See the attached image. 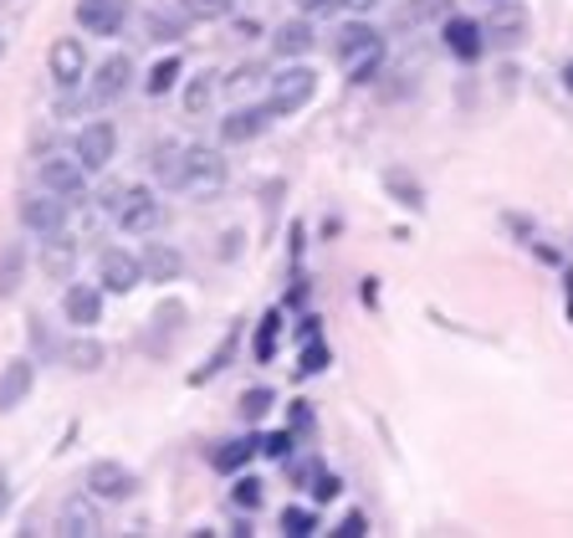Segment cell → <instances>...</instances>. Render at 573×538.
Instances as JSON below:
<instances>
[{"mask_svg":"<svg viewBox=\"0 0 573 538\" xmlns=\"http://www.w3.org/2000/svg\"><path fill=\"white\" fill-rule=\"evenodd\" d=\"M262 457H272V461L293 457V430H277V436H267V441H262Z\"/></svg>","mask_w":573,"mask_h":538,"instance_id":"f35d334b","label":"cell"},{"mask_svg":"<svg viewBox=\"0 0 573 538\" xmlns=\"http://www.w3.org/2000/svg\"><path fill=\"white\" fill-rule=\"evenodd\" d=\"M334 57L344 62V78L354 82V88H364V82H374L385 72L389 41H385V31H374L369 21H348L334 37Z\"/></svg>","mask_w":573,"mask_h":538,"instance_id":"6da1fadb","label":"cell"},{"mask_svg":"<svg viewBox=\"0 0 573 538\" xmlns=\"http://www.w3.org/2000/svg\"><path fill=\"white\" fill-rule=\"evenodd\" d=\"M16 215H21V226H27L31 236H57V231H68V201L52 195V190H31V195H21Z\"/></svg>","mask_w":573,"mask_h":538,"instance_id":"5b68a950","label":"cell"},{"mask_svg":"<svg viewBox=\"0 0 573 538\" xmlns=\"http://www.w3.org/2000/svg\"><path fill=\"white\" fill-rule=\"evenodd\" d=\"M0 57H6V27H0Z\"/></svg>","mask_w":573,"mask_h":538,"instance_id":"7dc6e473","label":"cell"},{"mask_svg":"<svg viewBox=\"0 0 573 538\" xmlns=\"http://www.w3.org/2000/svg\"><path fill=\"white\" fill-rule=\"evenodd\" d=\"M272 405H277V395H272L267 385H252V390L241 395V420H246V426H256V420L267 416Z\"/></svg>","mask_w":573,"mask_h":538,"instance_id":"1f68e13d","label":"cell"},{"mask_svg":"<svg viewBox=\"0 0 573 538\" xmlns=\"http://www.w3.org/2000/svg\"><path fill=\"white\" fill-rule=\"evenodd\" d=\"M62 359H68V369H78V375H98V369L108 364V349L98 344V338H88V328H78V338L62 349Z\"/></svg>","mask_w":573,"mask_h":538,"instance_id":"7402d4cb","label":"cell"},{"mask_svg":"<svg viewBox=\"0 0 573 538\" xmlns=\"http://www.w3.org/2000/svg\"><path fill=\"white\" fill-rule=\"evenodd\" d=\"M344 493V477L338 471H313V503H334Z\"/></svg>","mask_w":573,"mask_h":538,"instance_id":"74e56055","label":"cell"},{"mask_svg":"<svg viewBox=\"0 0 573 538\" xmlns=\"http://www.w3.org/2000/svg\"><path fill=\"white\" fill-rule=\"evenodd\" d=\"M62 313H68L72 328H93V323L103 318V287H93V283H72L68 293H62Z\"/></svg>","mask_w":573,"mask_h":538,"instance_id":"d6986e66","label":"cell"},{"mask_svg":"<svg viewBox=\"0 0 573 538\" xmlns=\"http://www.w3.org/2000/svg\"><path fill=\"white\" fill-rule=\"evenodd\" d=\"M563 88L573 93V57H569V68H563Z\"/></svg>","mask_w":573,"mask_h":538,"instance_id":"f6af8a7d","label":"cell"},{"mask_svg":"<svg viewBox=\"0 0 573 538\" xmlns=\"http://www.w3.org/2000/svg\"><path fill=\"white\" fill-rule=\"evenodd\" d=\"M282 534H287V538L318 534V512H313V508H282Z\"/></svg>","mask_w":573,"mask_h":538,"instance_id":"d6a6232c","label":"cell"},{"mask_svg":"<svg viewBox=\"0 0 573 538\" xmlns=\"http://www.w3.org/2000/svg\"><path fill=\"white\" fill-rule=\"evenodd\" d=\"M487 6H507V0H487Z\"/></svg>","mask_w":573,"mask_h":538,"instance_id":"c3c4849f","label":"cell"},{"mask_svg":"<svg viewBox=\"0 0 573 538\" xmlns=\"http://www.w3.org/2000/svg\"><path fill=\"white\" fill-rule=\"evenodd\" d=\"M563 283H569V323H573V272H569V277H563Z\"/></svg>","mask_w":573,"mask_h":538,"instance_id":"bcb514c9","label":"cell"},{"mask_svg":"<svg viewBox=\"0 0 573 538\" xmlns=\"http://www.w3.org/2000/svg\"><path fill=\"white\" fill-rule=\"evenodd\" d=\"M27 323H31V328H27V334H31V349H37V354H41V364H47V359H52V354H57V338H52V328L41 323V313H37V318H27Z\"/></svg>","mask_w":573,"mask_h":538,"instance_id":"8d00e7d4","label":"cell"},{"mask_svg":"<svg viewBox=\"0 0 573 538\" xmlns=\"http://www.w3.org/2000/svg\"><path fill=\"white\" fill-rule=\"evenodd\" d=\"M226 160H221V149H205V144H190L185 160H180V180L174 190L190 195V201H215L221 190H226Z\"/></svg>","mask_w":573,"mask_h":538,"instance_id":"7a4b0ae2","label":"cell"},{"mask_svg":"<svg viewBox=\"0 0 573 538\" xmlns=\"http://www.w3.org/2000/svg\"><path fill=\"white\" fill-rule=\"evenodd\" d=\"M211 93H215L211 72H201V78L190 82V93H185V113H190V119H195V113H205V103H211Z\"/></svg>","mask_w":573,"mask_h":538,"instance_id":"d590c367","label":"cell"},{"mask_svg":"<svg viewBox=\"0 0 573 538\" xmlns=\"http://www.w3.org/2000/svg\"><path fill=\"white\" fill-rule=\"evenodd\" d=\"M180 160H185V144H174V139L154 144V160H149V170H154V180H160L164 190H174V180H180Z\"/></svg>","mask_w":573,"mask_h":538,"instance_id":"484cf974","label":"cell"},{"mask_svg":"<svg viewBox=\"0 0 573 538\" xmlns=\"http://www.w3.org/2000/svg\"><path fill=\"white\" fill-rule=\"evenodd\" d=\"M144 272H149V277H160V283H180V272H185V256L174 252V246L154 242V246L144 252Z\"/></svg>","mask_w":573,"mask_h":538,"instance_id":"cb8c5ba5","label":"cell"},{"mask_svg":"<svg viewBox=\"0 0 573 538\" xmlns=\"http://www.w3.org/2000/svg\"><path fill=\"white\" fill-rule=\"evenodd\" d=\"M492 21H487V47L492 52H518L522 37H528V16L518 6H492Z\"/></svg>","mask_w":573,"mask_h":538,"instance_id":"ac0fdd59","label":"cell"},{"mask_svg":"<svg viewBox=\"0 0 573 538\" xmlns=\"http://www.w3.org/2000/svg\"><path fill=\"white\" fill-rule=\"evenodd\" d=\"M313 98H318V72L307 68V62H287V68L272 78V88H267V108L277 113V119L303 113Z\"/></svg>","mask_w":573,"mask_h":538,"instance_id":"3957f363","label":"cell"},{"mask_svg":"<svg viewBox=\"0 0 573 538\" xmlns=\"http://www.w3.org/2000/svg\"><path fill=\"white\" fill-rule=\"evenodd\" d=\"M277 334H282V308H272L267 318H262V328H256V364H272L277 359Z\"/></svg>","mask_w":573,"mask_h":538,"instance_id":"f546056e","label":"cell"},{"mask_svg":"<svg viewBox=\"0 0 573 538\" xmlns=\"http://www.w3.org/2000/svg\"><path fill=\"white\" fill-rule=\"evenodd\" d=\"M272 52L282 57V62H303V57L318 52V31H313V21H282L277 31H272Z\"/></svg>","mask_w":573,"mask_h":538,"instance_id":"2e32d148","label":"cell"},{"mask_svg":"<svg viewBox=\"0 0 573 538\" xmlns=\"http://www.w3.org/2000/svg\"><path fill=\"white\" fill-rule=\"evenodd\" d=\"M385 0H344V11H354V16H369V11H379Z\"/></svg>","mask_w":573,"mask_h":538,"instance_id":"7bdbcfd3","label":"cell"},{"mask_svg":"<svg viewBox=\"0 0 573 538\" xmlns=\"http://www.w3.org/2000/svg\"><path fill=\"white\" fill-rule=\"evenodd\" d=\"M6 508H11V471L0 467V512H6Z\"/></svg>","mask_w":573,"mask_h":538,"instance_id":"ee69618b","label":"cell"},{"mask_svg":"<svg viewBox=\"0 0 573 538\" xmlns=\"http://www.w3.org/2000/svg\"><path fill=\"white\" fill-rule=\"evenodd\" d=\"M72 256H78V242H72L68 231H57V236H41V272H47V277L68 283V277H72Z\"/></svg>","mask_w":573,"mask_h":538,"instance_id":"ffe728a7","label":"cell"},{"mask_svg":"<svg viewBox=\"0 0 573 538\" xmlns=\"http://www.w3.org/2000/svg\"><path fill=\"white\" fill-rule=\"evenodd\" d=\"M272 119H277L272 108H231L221 119V144H252V139L267 134Z\"/></svg>","mask_w":573,"mask_h":538,"instance_id":"e0dca14e","label":"cell"},{"mask_svg":"<svg viewBox=\"0 0 573 538\" xmlns=\"http://www.w3.org/2000/svg\"><path fill=\"white\" fill-rule=\"evenodd\" d=\"M231 503H236L241 512H256L262 508V483H256V477H236V483H231Z\"/></svg>","mask_w":573,"mask_h":538,"instance_id":"836d02e7","label":"cell"},{"mask_svg":"<svg viewBox=\"0 0 573 538\" xmlns=\"http://www.w3.org/2000/svg\"><path fill=\"white\" fill-rule=\"evenodd\" d=\"M47 68H52V82H57V88H78L82 72H88V52H82V37H57V41H52V57H47Z\"/></svg>","mask_w":573,"mask_h":538,"instance_id":"9a60e30c","label":"cell"},{"mask_svg":"<svg viewBox=\"0 0 573 538\" xmlns=\"http://www.w3.org/2000/svg\"><path fill=\"white\" fill-rule=\"evenodd\" d=\"M328 364H334V349H328L323 338H307L303 354H297V375H303V379H307V375H323Z\"/></svg>","mask_w":573,"mask_h":538,"instance_id":"4dcf8cb0","label":"cell"},{"mask_svg":"<svg viewBox=\"0 0 573 538\" xmlns=\"http://www.w3.org/2000/svg\"><path fill=\"white\" fill-rule=\"evenodd\" d=\"M236 0H180V11L190 16V21H215V16H226Z\"/></svg>","mask_w":573,"mask_h":538,"instance_id":"e575fe53","label":"cell"},{"mask_svg":"<svg viewBox=\"0 0 573 538\" xmlns=\"http://www.w3.org/2000/svg\"><path fill=\"white\" fill-rule=\"evenodd\" d=\"M385 185H389V195H395L400 205H410V211H426V190H420V180L405 175V170H389Z\"/></svg>","mask_w":573,"mask_h":538,"instance_id":"f1b7e54d","label":"cell"},{"mask_svg":"<svg viewBox=\"0 0 573 538\" xmlns=\"http://www.w3.org/2000/svg\"><path fill=\"white\" fill-rule=\"evenodd\" d=\"M72 154L88 164V175H98V170H108V164H113V154H119V129H113L108 119L82 123L78 139H72Z\"/></svg>","mask_w":573,"mask_h":538,"instance_id":"9c48e42d","label":"cell"},{"mask_svg":"<svg viewBox=\"0 0 573 538\" xmlns=\"http://www.w3.org/2000/svg\"><path fill=\"white\" fill-rule=\"evenodd\" d=\"M160 195L149 185H119L113 190V221H119V231H129V236H149V231H160Z\"/></svg>","mask_w":573,"mask_h":538,"instance_id":"277c9868","label":"cell"},{"mask_svg":"<svg viewBox=\"0 0 573 538\" xmlns=\"http://www.w3.org/2000/svg\"><path fill=\"white\" fill-rule=\"evenodd\" d=\"M129 82H134V62H129V52L108 57L103 68H98V78L88 82V108H108V103H119V98L129 93Z\"/></svg>","mask_w":573,"mask_h":538,"instance_id":"7c38bea8","label":"cell"},{"mask_svg":"<svg viewBox=\"0 0 573 538\" xmlns=\"http://www.w3.org/2000/svg\"><path fill=\"white\" fill-rule=\"evenodd\" d=\"M129 16H134L129 0H78V27L88 37H119L129 27Z\"/></svg>","mask_w":573,"mask_h":538,"instance_id":"8fae6325","label":"cell"},{"mask_svg":"<svg viewBox=\"0 0 573 538\" xmlns=\"http://www.w3.org/2000/svg\"><path fill=\"white\" fill-rule=\"evenodd\" d=\"M149 272H144V256L139 252H123V246H108L103 256H98V287L103 293H119L129 297L139 283H144Z\"/></svg>","mask_w":573,"mask_h":538,"instance_id":"8992f818","label":"cell"},{"mask_svg":"<svg viewBox=\"0 0 573 538\" xmlns=\"http://www.w3.org/2000/svg\"><path fill=\"white\" fill-rule=\"evenodd\" d=\"M82 487H88V493H98L103 503H129L139 493V471L123 467V461H93V467H88V477H82Z\"/></svg>","mask_w":573,"mask_h":538,"instance_id":"30bf717a","label":"cell"},{"mask_svg":"<svg viewBox=\"0 0 573 538\" xmlns=\"http://www.w3.org/2000/svg\"><path fill=\"white\" fill-rule=\"evenodd\" d=\"M185 27H190V16H185V11H180V16L149 11V16H144V31H149V41H180V37H185Z\"/></svg>","mask_w":573,"mask_h":538,"instance_id":"83f0119b","label":"cell"},{"mask_svg":"<svg viewBox=\"0 0 573 538\" xmlns=\"http://www.w3.org/2000/svg\"><path fill=\"white\" fill-rule=\"evenodd\" d=\"M440 41H446V52H451L456 62H477V57L487 52V27H477L467 16H451V21L440 27Z\"/></svg>","mask_w":573,"mask_h":538,"instance_id":"5bb4252c","label":"cell"},{"mask_svg":"<svg viewBox=\"0 0 573 538\" xmlns=\"http://www.w3.org/2000/svg\"><path fill=\"white\" fill-rule=\"evenodd\" d=\"M297 11L303 16H334V11H344V0H297Z\"/></svg>","mask_w":573,"mask_h":538,"instance_id":"60d3db41","label":"cell"},{"mask_svg":"<svg viewBox=\"0 0 573 538\" xmlns=\"http://www.w3.org/2000/svg\"><path fill=\"white\" fill-rule=\"evenodd\" d=\"M180 72H185V62L180 57H160L154 68H149V78H144V93L149 98H164V93H174V82H180Z\"/></svg>","mask_w":573,"mask_h":538,"instance_id":"4316f807","label":"cell"},{"mask_svg":"<svg viewBox=\"0 0 573 538\" xmlns=\"http://www.w3.org/2000/svg\"><path fill=\"white\" fill-rule=\"evenodd\" d=\"M31 385H37V364H31L27 354H16V359L0 364V416L21 410L27 395H31Z\"/></svg>","mask_w":573,"mask_h":538,"instance_id":"4fadbf2b","label":"cell"},{"mask_svg":"<svg viewBox=\"0 0 573 538\" xmlns=\"http://www.w3.org/2000/svg\"><path fill=\"white\" fill-rule=\"evenodd\" d=\"M334 534H338V538H364V534H369V512H359V508L344 512V524H338Z\"/></svg>","mask_w":573,"mask_h":538,"instance_id":"ab89813d","label":"cell"},{"mask_svg":"<svg viewBox=\"0 0 573 538\" xmlns=\"http://www.w3.org/2000/svg\"><path fill=\"white\" fill-rule=\"evenodd\" d=\"M98 493H72L68 503H62V512H57V528L52 534H62V538H93V534H103V508H98Z\"/></svg>","mask_w":573,"mask_h":538,"instance_id":"ba28073f","label":"cell"},{"mask_svg":"<svg viewBox=\"0 0 573 538\" xmlns=\"http://www.w3.org/2000/svg\"><path fill=\"white\" fill-rule=\"evenodd\" d=\"M27 283V246L21 242H6L0 246V303H11Z\"/></svg>","mask_w":573,"mask_h":538,"instance_id":"44dd1931","label":"cell"},{"mask_svg":"<svg viewBox=\"0 0 573 538\" xmlns=\"http://www.w3.org/2000/svg\"><path fill=\"white\" fill-rule=\"evenodd\" d=\"M37 180H41V190L72 201V195L88 190V164H82L78 154H47V160H37Z\"/></svg>","mask_w":573,"mask_h":538,"instance_id":"52a82bcc","label":"cell"},{"mask_svg":"<svg viewBox=\"0 0 573 538\" xmlns=\"http://www.w3.org/2000/svg\"><path fill=\"white\" fill-rule=\"evenodd\" d=\"M256 451H262V441H256V436H236V441H221V446H215V451H211V467L231 477V471H241L246 461L256 457Z\"/></svg>","mask_w":573,"mask_h":538,"instance_id":"603a6c76","label":"cell"},{"mask_svg":"<svg viewBox=\"0 0 573 538\" xmlns=\"http://www.w3.org/2000/svg\"><path fill=\"white\" fill-rule=\"evenodd\" d=\"M236 349H241V323H236V328H231L226 338H221V344H215V354H211V359L201 364V369H195V375H190V385H205V379L226 375V364L236 359Z\"/></svg>","mask_w":573,"mask_h":538,"instance_id":"d4e9b609","label":"cell"},{"mask_svg":"<svg viewBox=\"0 0 573 538\" xmlns=\"http://www.w3.org/2000/svg\"><path fill=\"white\" fill-rule=\"evenodd\" d=\"M359 297L369 303V308H379V277H364V283H359Z\"/></svg>","mask_w":573,"mask_h":538,"instance_id":"b9f144b4","label":"cell"}]
</instances>
